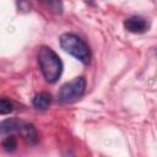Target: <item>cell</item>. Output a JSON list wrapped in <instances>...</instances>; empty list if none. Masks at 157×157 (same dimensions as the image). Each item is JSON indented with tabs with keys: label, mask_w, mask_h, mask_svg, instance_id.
I'll list each match as a JSON object with an SVG mask.
<instances>
[{
	"label": "cell",
	"mask_w": 157,
	"mask_h": 157,
	"mask_svg": "<svg viewBox=\"0 0 157 157\" xmlns=\"http://www.w3.org/2000/svg\"><path fill=\"white\" fill-rule=\"evenodd\" d=\"M38 64L47 82L54 83L63 74V61L50 47H40L38 50Z\"/></svg>",
	"instance_id": "cell-1"
},
{
	"label": "cell",
	"mask_w": 157,
	"mask_h": 157,
	"mask_svg": "<svg viewBox=\"0 0 157 157\" xmlns=\"http://www.w3.org/2000/svg\"><path fill=\"white\" fill-rule=\"evenodd\" d=\"M60 47L64 52L72 55L82 64H88L91 60V50L87 43L75 33H64L59 38Z\"/></svg>",
	"instance_id": "cell-2"
},
{
	"label": "cell",
	"mask_w": 157,
	"mask_h": 157,
	"mask_svg": "<svg viewBox=\"0 0 157 157\" xmlns=\"http://www.w3.org/2000/svg\"><path fill=\"white\" fill-rule=\"evenodd\" d=\"M85 91H86V80L85 77L80 76L64 83L60 87L58 92V99L64 104L74 103L83 96Z\"/></svg>",
	"instance_id": "cell-3"
},
{
	"label": "cell",
	"mask_w": 157,
	"mask_h": 157,
	"mask_svg": "<svg viewBox=\"0 0 157 157\" xmlns=\"http://www.w3.org/2000/svg\"><path fill=\"white\" fill-rule=\"evenodd\" d=\"M124 27L126 31L131 33H145L148 29L150 25L144 17L131 16L124 21Z\"/></svg>",
	"instance_id": "cell-4"
},
{
	"label": "cell",
	"mask_w": 157,
	"mask_h": 157,
	"mask_svg": "<svg viewBox=\"0 0 157 157\" xmlns=\"http://www.w3.org/2000/svg\"><path fill=\"white\" fill-rule=\"evenodd\" d=\"M18 131H20V134H21V136H22V139L25 140L26 144H28V145L37 144V141H38V132H37V129L34 128L33 124L23 121V124L21 125Z\"/></svg>",
	"instance_id": "cell-5"
},
{
	"label": "cell",
	"mask_w": 157,
	"mask_h": 157,
	"mask_svg": "<svg viewBox=\"0 0 157 157\" xmlns=\"http://www.w3.org/2000/svg\"><path fill=\"white\" fill-rule=\"evenodd\" d=\"M23 121L18 118H7L0 123V135L6 136L10 134H13L15 131H18Z\"/></svg>",
	"instance_id": "cell-6"
},
{
	"label": "cell",
	"mask_w": 157,
	"mask_h": 157,
	"mask_svg": "<svg viewBox=\"0 0 157 157\" xmlns=\"http://www.w3.org/2000/svg\"><path fill=\"white\" fill-rule=\"evenodd\" d=\"M32 103H33V107L36 109L45 110L52 103V96H50V93H48L45 91H42V92H39L34 96Z\"/></svg>",
	"instance_id": "cell-7"
},
{
	"label": "cell",
	"mask_w": 157,
	"mask_h": 157,
	"mask_svg": "<svg viewBox=\"0 0 157 157\" xmlns=\"http://www.w3.org/2000/svg\"><path fill=\"white\" fill-rule=\"evenodd\" d=\"M40 1H42L52 12L58 13V15H60V13L63 12L64 6H63L61 0H40Z\"/></svg>",
	"instance_id": "cell-8"
},
{
	"label": "cell",
	"mask_w": 157,
	"mask_h": 157,
	"mask_svg": "<svg viewBox=\"0 0 157 157\" xmlns=\"http://www.w3.org/2000/svg\"><path fill=\"white\" fill-rule=\"evenodd\" d=\"M2 147L7 152H13L16 150V147H17V140H16V137L12 134L6 135V137L2 141Z\"/></svg>",
	"instance_id": "cell-9"
},
{
	"label": "cell",
	"mask_w": 157,
	"mask_h": 157,
	"mask_svg": "<svg viewBox=\"0 0 157 157\" xmlns=\"http://www.w3.org/2000/svg\"><path fill=\"white\" fill-rule=\"evenodd\" d=\"M13 110V104L11 101L6 99V98H0V114H9Z\"/></svg>",
	"instance_id": "cell-10"
}]
</instances>
